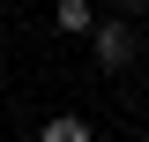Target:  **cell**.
<instances>
[{"label": "cell", "instance_id": "1", "mask_svg": "<svg viewBox=\"0 0 149 142\" xmlns=\"http://www.w3.org/2000/svg\"><path fill=\"white\" fill-rule=\"evenodd\" d=\"M82 45H90V60H97L104 75H127V67H134V30H127V15H97Z\"/></svg>", "mask_w": 149, "mask_h": 142}, {"label": "cell", "instance_id": "2", "mask_svg": "<svg viewBox=\"0 0 149 142\" xmlns=\"http://www.w3.org/2000/svg\"><path fill=\"white\" fill-rule=\"evenodd\" d=\"M37 142H97V127L82 120V112H52V120L37 127Z\"/></svg>", "mask_w": 149, "mask_h": 142}, {"label": "cell", "instance_id": "3", "mask_svg": "<svg viewBox=\"0 0 149 142\" xmlns=\"http://www.w3.org/2000/svg\"><path fill=\"white\" fill-rule=\"evenodd\" d=\"M52 22H60L67 37H90V22H97V8H90V0H52Z\"/></svg>", "mask_w": 149, "mask_h": 142}]
</instances>
